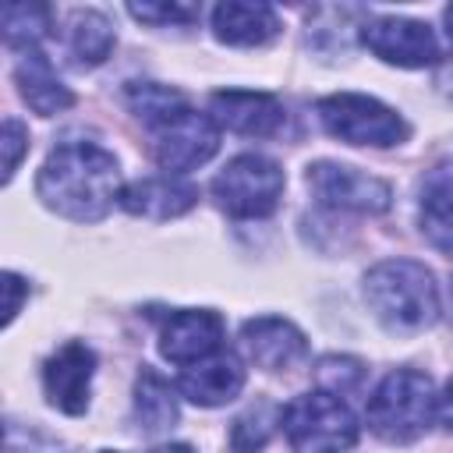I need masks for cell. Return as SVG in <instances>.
I'll return each mask as SVG.
<instances>
[{
	"label": "cell",
	"instance_id": "cell-1",
	"mask_svg": "<svg viewBox=\"0 0 453 453\" xmlns=\"http://www.w3.org/2000/svg\"><path fill=\"white\" fill-rule=\"evenodd\" d=\"M35 191L46 209L78 223H92L103 219L120 198V170L103 145L64 142L46 156Z\"/></svg>",
	"mask_w": 453,
	"mask_h": 453
},
{
	"label": "cell",
	"instance_id": "cell-2",
	"mask_svg": "<svg viewBox=\"0 0 453 453\" xmlns=\"http://www.w3.org/2000/svg\"><path fill=\"white\" fill-rule=\"evenodd\" d=\"M131 110L152 134V156L166 173H188L209 163L219 149V124L212 113H198L177 88L142 81L127 88Z\"/></svg>",
	"mask_w": 453,
	"mask_h": 453
},
{
	"label": "cell",
	"instance_id": "cell-3",
	"mask_svg": "<svg viewBox=\"0 0 453 453\" xmlns=\"http://www.w3.org/2000/svg\"><path fill=\"white\" fill-rule=\"evenodd\" d=\"M365 301L389 333H421L439 319L435 276L414 258H389L368 269Z\"/></svg>",
	"mask_w": 453,
	"mask_h": 453
},
{
	"label": "cell",
	"instance_id": "cell-4",
	"mask_svg": "<svg viewBox=\"0 0 453 453\" xmlns=\"http://www.w3.org/2000/svg\"><path fill=\"white\" fill-rule=\"evenodd\" d=\"M435 407L439 396L432 379L414 368H396L379 382V389L368 400V428L382 442L407 446L428 432Z\"/></svg>",
	"mask_w": 453,
	"mask_h": 453
},
{
	"label": "cell",
	"instance_id": "cell-5",
	"mask_svg": "<svg viewBox=\"0 0 453 453\" xmlns=\"http://www.w3.org/2000/svg\"><path fill=\"white\" fill-rule=\"evenodd\" d=\"M280 425L294 453H347L361 432L350 403L326 389L294 396L280 411Z\"/></svg>",
	"mask_w": 453,
	"mask_h": 453
},
{
	"label": "cell",
	"instance_id": "cell-6",
	"mask_svg": "<svg viewBox=\"0 0 453 453\" xmlns=\"http://www.w3.org/2000/svg\"><path fill=\"white\" fill-rule=\"evenodd\" d=\"M283 170L258 152L234 156L212 180V198L234 219H262L280 205Z\"/></svg>",
	"mask_w": 453,
	"mask_h": 453
},
{
	"label": "cell",
	"instance_id": "cell-7",
	"mask_svg": "<svg viewBox=\"0 0 453 453\" xmlns=\"http://www.w3.org/2000/svg\"><path fill=\"white\" fill-rule=\"evenodd\" d=\"M319 120L322 127L347 142V145H372V149H389L407 138V124L396 110L386 103L361 96V92H336L319 103Z\"/></svg>",
	"mask_w": 453,
	"mask_h": 453
},
{
	"label": "cell",
	"instance_id": "cell-8",
	"mask_svg": "<svg viewBox=\"0 0 453 453\" xmlns=\"http://www.w3.org/2000/svg\"><path fill=\"white\" fill-rule=\"evenodd\" d=\"M308 188L311 195L329 205V209H347V212H386L389 209V184L347 166V163H333V159H319L308 166Z\"/></svg>",
	"mask_w": 453,
	"mask_h": 453
},
{
	"label": "cell",
	"instance_id": "cell-9",
	"mask_svg": "<svg viewBox=\"0 0 453 453\" xmlns=\"http://www.w3.org/2000/svg\"><path fill=\"white\" fill-rule=\"evenodd\" d=\"M361 42L386 64L396 67H428L439 60L435 35L425 21L414 18H375L361 28Z\"/></svg>",
	"mask_w": 453,
	"mask_h": 453
},
{
	"label": "cell",
	"instance_id": "cell-10",
	"mask_svg": "<svg viewBox=\"0 0 453 453\" xmlns=\"http://www.w3.org/2000/svg\"><path fill=\"white\" fill-rule=\"evenodd\" d=\"M159 350L173 365H195L223 350V319L209 308H184L173 311L159 333Z\"/></svg>",
	"mask_w": 453,
	"mask_h": 453
},
{
	"label": "cell",
	"instance_id": "cell-11",
	"mask_svg": "<svg viewBox=\"0 0 453 453\" xmlns=\"http://www.w3.org/2000/svg\"><path fill=\"white\" fill-rule=\"evenodd\" d=\"M96 375V354L85 343H64L46 365H42V389L50 403L64 414H81L88 407Z\"/></svg>",
	"mask_w": 453,
	"mask_h": 453
},
{
	"label": "cell",
	"instance_id": "cell-12",
	"mask_svg": "<svg viewBox=\"0 0 453 453\" xmlns=\"http://www.w3.org/2000/svg\"><path fill=\"white\" fill-rule=\"evenodd\" d=\"M209 106H212V120L219 127L237 131V134H248V138H269L287 120L280 99H273L265 92H248V88L212 92Z\"/></svg>",
	"mask_w": 453,
	"mask_h": 453
},
{
	"label": "cell",
	"instance_id": "cell-13",
	"mask_svg": "<svg viewBox=\"0 0 453 453\" xmlns=\"http://www.w3.org/2000/svg\"><path fill=\"white\" fill-rule=\"evenodd\" d=\"M241 347L244 354L265 368V372H287L294 368L304 354H308V340L304 333L287 322V319H276V315H262V319H251L244 322L241 329Z\"/></svg>",
	"mask_w": 453,
	"mask_h": 453
},
{
	"label": "cell",
	"instance_id": "cell-14",
	"mask_svg": "<svg viewBox=\"0 0 453 453\" xmlns=\"http://www.w3.org/2000/svg\"><path fill=\"white\" fill-rule=\"evenodd\" d=\"M177 389L198 407L230 403L244 389V365L234 350H216L212 357L188 365L177 379Z\"/></svg>",
	"mask_w": 453,
	"mask_h": 453
},
{
	"label": "cell",
	"instance_id": "cell-15",
	"mask_svg": "<svg viewBox=\"0 0 453 453\" xmlns=\"http://www.w3.org/2000/svg\"><path fill=\"white\" fill-rule=\"evenodd\" d=\"M212 32L226 46H265L280 35V18L269 4L226 0L212 11Z\"/></svg>",
	"mask_w": 453,
	"mask_h": 453
},
{
	"label": "cell",
	"instance_id": "cell-16",
	"mask_svg": "<svg viewBox=\"0 0 453 453\" xmlns=\"http://www.w3.org/2000/svg\"><path fill=\"white\" fill-rule=\"evenodd\" d=\"M195 202H198V188L177 177H145L120 191V205L131 216H149V219H173L188 212Z\"/></svg>",
	"mask_w": 453,
	"mask_h": 453
},
{
	"label": "cell",
	"instance_id": "cell-17",
	"mask_svg": "<svg viewBox=\"0 0 453 453\" xmlns=\"http://www.w3.org/2000/svg\"><path fill=\"white\" fill-rule=\"evenodd\" d=\"M14 78H18L21 99L35 113H42V117H53V113H60V110H67L74 103V92L53 74V64L39 53V46L21 50V60L14 67Z\"/></svg>",
	"mask_w": 453,
	"mask_h": 453
},
{
	"label": "cell",
	"instance_id": "cell-18",
	"mask_svg": "<svg viewBox=\"0 0 453 453\" xmlns=\"http://www.w3.org/2000/svg\"><path fill=\"white\" fill-rule=\"evenodd\" d=\"M113 50V25L99 11H74L67 21V53L78 67H96Z\"/></svg>",
	"mask_w": 453,
	"mask_h": 453
},
{
	"label": "cell",
	"instance_id": "cell-19",
	"mask_svg": "<svg viewBox=\"0 0 453 453\" xmlns=\"http://www.w3.org/2000/svg\"><path fill=\"white\" fill-rule=\"evenodd\" d=\"M134 414L145 432H163L177 421V393L152 368H142V375L134 382Z\"/></svg>",
	"mask_w": 453,
	"mask_h": 453
},
{
	"label": "cell",
	"instance_id": "cell-20",
	"mask_svg": "<svg viewBox=\"0 0 453 453\" xmlns=\"http://www.w3.org/2000/svg\"><path fill=\"white\" fill-rule=\"evenodd\" d=\"M421 230L425 237L453 258V188L435 177L421 195Z\"/></svg>",
	"mask_w": 453,
	"mask_h": 453
},
{
	"label": "cell",
	"instance_id": "cell-21",
	"mask_svg": "<svg viewBox=\"0 0 453 453\" xmlns=\"http://www.w3.org/2000/svg\"><path fill=\"white\" fill-rule=\"evenodd\" d=\"M53 28V14L42 4H11L4 11V39L14 50L39 46V39Z\"/></svg>",
	"mask_w": 453,
	"mask_h": 453
},
{
	"label": "cell",
	"instance_id": "cell-22",
	"mask_svg": "<svg viewBox=\"0 0 453 453\" xmlns=\"http://www.w3.org/2000/svg\"><path fill=\"white\" fill-rule=\"evenodd\" d=\"M276 421H280V407H273V403H255V407H248V411L234 421V428H230V446H234V453H258V449L269 442Z\"/></svg>",
	"mask_w": 453,
	"mask_h": 453
},
{
	"label": "cell",
	"instance_id": "cell-23",
	"mask_svg": "<svg viewBox=\"0 0 453 453\" xmlns=\"http://www.w3.org/2000/svg\"><path fill=\"white\" fill-rule=\"evenodd\" d=\"M315 375H319V389L336 393V396H347V393H354L361 386L365 368L354 357H322L319 368H315Z\"/></svg>",
	"mask_w": 453,
	"mask_h": 453
},
{
	"label": "cell",
	"instance_id": "cell-24",
	"mask_svg": "<svg viewBox=\"0 0 453 453\" xmlns=\"http://www.w3.org/2000/svg\"><path fill=\"white\" fill-rule=\"evenodd\" d=\"M127 11L138 21H152V25H188L191 18H198V7H184V4H131Z\"/></svg>",
	"mask_w": 453,
	"mask_h": 453
},
{
	"label": "cell",
	"instance_id": "cell-25",
	"mask_svg": "<svg viewBox=\"0 0 453 453\" xmlns=\"http://www.w3.org/2000/svg\"><path fill=\"white\" fill-rule=\"evenodd\" d=\"M0 145H4V180H11L14 170H18V163H21V156H25V149H28V131L21 127V120H14V117L4 120Z\"/></svg>",
	"mask_w": 453,
	"mask_h": 453
},
{
	"label": "cell",
	"instance_id": "cell-26",
	"mask_svg": "<svg viewBox=\"0 0 453 453\" xmlns=\"http://www.w3.org/2000/svg\"><path fill=\"white\" fill-rule=\"evenodd\" d=\"M4 290H7V304H4V326L14 322L18 308H21V294H25V283L14 276V273H4Z\"/></svg>",
	"mask_w": 453,
	"mask_h": 453
},
{
	"label": "cell",
	"instance_id": "cell-27",
	"mask_svg": "<svg viewBox=\"0 0 453 453\" xmlns=\"http://www.w3.org/2000/svg\"><path fill=\"white\" fill-rule=\"evenodd\" d=\"M435 418L446 425V432H453V379L446 382L442 396H439V407H435Z\"/></svg>",
	"mask_w": 453,
	"mask_h": 453
},
{
	"label": "cell",
	"instance_id": "cell-28",
	"mask_svg": "<svg viewBox=\"0 0 453 453\" xmlns=\"http://www.w3.org/2000/svg\"><path fill=\"white\" fill-rule=\"evenodd\" d=\"M4 453H57V449H53V446H42V449H35V446H21L18 432L7 425V442H4Z\"/></svg>",
	"mask_w": 453,
	"mask_h": 453
},
{
	"label": "cell",
	"instance_id": "cell-29",
	"mask_svg": "<svg viewBox=\"0 0 453 453\" xmlns=\"http://www.w3.org/2000/svg\"><path fill=\"white\" fill-rule=\"evenodd\" d=\"M152 453H195V449L184 446V442H173V446H159V449H152Z\"/></svg>",
	"mask_w": 453,
	"mask_h": 453
},
{
	"label": "cell",
	"instance_id": "cell-30",
	"mask_svg": "<svg viewBox=\"0 0 453 453\" xmlns=\"http://www.w3.org/2000/svg\"><path fill=\"white\" fill-rule=\"evenodd\" d=\"M442 21H446V39H449V46H453V4L442 11Z\"/></svg>",
	"mask_w": 453,
	"mask_h": 453
}]
</instances>
